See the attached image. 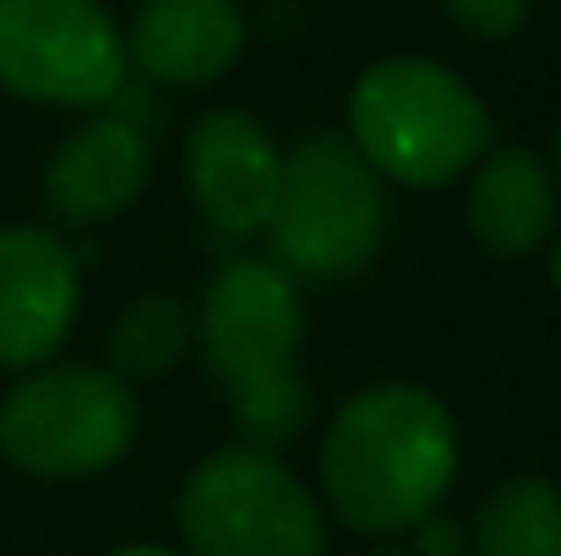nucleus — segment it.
<instances>
[{
  "label": "nucleus",
  "instance_id": "412c9836",
  "mask_svg": "<svg viewBox=\"0 0 561 556\" xmlns=\"http://www.w3.org/2000/svg\"><path fill=\"white\" fill-rule=\"evenodd\" d=\"M366 556H409V552H398V546H381V552H366Z\"/></svg>",
  "mask_w": 561,
  "mask_h": 556
},
{
  "label": "nucleus",
  "instance_id": "0eeeda50",
  "mask_svg": "<svg viewBox=\"0 0 561 556\" xmlns=\"http://www.w3.org/2000/svg\"><path fill=\"white\" fill-rule=\"evenodd\" d=\"M300 333L306 317H300L295 279L278 273L267 257H234L213 273L196 311V339L224 387L295 366Z\"/></svg>",
  "mask_w": 561,
  "mask_h": 556
},
{
  "label": "nucleus",
  "instance_id": "2eb2a0df",
  "mask_svg": "<svg viewBox=\"0 0 561 556\" xmlns=\"http://www.w3.org/2000/svg\"><path fill=\"white\" fill-rule=\"evenodd\" d=\"M224 393H229V420L240 431V447H251V453L289 447L311 420V387H306L300 366H284L256 382H234Z\"/></svg>",
  "mask_w": 561,
  "mask_h": 556
},
{
  "label": "nucleus",
  "instance_id": "423d86ee",
  "mask_svg": "<svg viewBox=\"0 0 561 556\" xmlns=\"http://www.w3.org/2000/svg\"><path fill=\"white\" fill-rule=\"evenodd\" d=\"M126 82V38L99 0H0L5 93L55 110H110Z\"/></svg>",
  "mask_w": 561,
  "mask_h": 556
},
{
  "label": "nucleus",
  "instance_id": "4468645a",
  "mask_svg": "<svg viewBox=\"0 0 561 556\" xmlns=\"http://www.w3.org/2000/svg\"><path fill=\"white\" fill-rule=\"evenodd\" d=\"M474 556H561V491L551 480H502L469 530Z\"/></svg>",
  "mask_w": 561,
  "mask_h": 556
},
{
  "label": "nucleus",
  "instance_id": "39448f33",
  "mask_svg": "<svg viewBox=\"0 0 561 556\" xmlns=\"http://www.w3.org/2000/svg\"><path fill=\"white\" fill-rule=\"evenodd\" d=\"M181 535L191 556H328L317 497L251 447H218L186 475Z\"/></svg>",
  "mask_w": 561,
  "mask_h": 556
},
{
  "label": "nucleus",
  "instance_id": "6ab92c4d",
  "mask_svg": "<svg viewBox=\"0 0 561 556\" xmlns=\"http://www.w3.org/2000/svg\"><path fill=\"white\" fill-rule=\"evenodd\" d=\"M546 170H557L551 181H561V132H557V143H551V164H546Z\"/></svg>",
  "mask_w": 561,
  "mask_h": 556
},
{
  "label": "nucleus",
  "instance_id": "dca6fc26",
  "mask_svg": "<svg viewBox=\"0 0 561 556\" xmlns=\"http://www.w3.org/2000/svg\"><path fill=\"white\" fill-rule=\"evenodd\" d=\"M447 16L469 33V38H485V44H502L513 38L524 22H529V5L535 0H442Z\"/></svg>",
  "mask_w": 561,
  "mask_h": 556
},
{
  "label": "nucleus",
  "instance_id": "ddd939ff",
  "mask_svg": "<svg viewBox=\"0 0 561 556\" xmlns=\"http://www.w3.org/2000/svg\"><path fill=\"white\" fill-rule=\"evenodd\" d=\"M196 344V311L191 300L170 295V290H153V295H137L115 311L110 333H104V361L110 376L121 382H153L164 371H175Z\"/></svg>",
  "mask_w": 561,
  "mask_h": 556
},
{
  "label": "nucleus",
  "instance_id": "f3484780",
  "mask_svg": "<svg viewBox=\"0 0 561 556\" xmlns=\"http://www.w3.org/2000/svg\"><path fill=\"white\" fill-rule=\"evenodd\" d=\"M409 535H414V552L409 556H463L469 552V530H463L453 513H442V508L425 513Z\"/></svg>",
  "mask_w": 561,
  "mask_h": 556
},
{
  "label": "nucleus",
  "instance_id": "20e7f679",
  "mask_svg": "<svg viewBox=\"0 0 561 556\" xmlns=\"http://www.w3.org/2000/svg\"><path fill=\"white\" fill-rule=\"evenodd\" d=\"M137 442V398L104 366L27 371L0 398V453L38 480H82Z\"/></svg>",
  "mask_w": 561,
  "mask_h": 556
},
{
  "label": "nucleus",
  "instance_id": "6e6552de",
  "mask_svg": "<svg viewBox=\"0 0 561 556\" xmlns=\"http://www.w3.org/2000/svg\"><path fill=\"white\" fill-rule=\"evenodd\" d=\"M284 181V148L245 110H213L186 137V191L196 213L224 235H262Z\"/></svg>",
  "mask_w": 561,
  "mask_h": 556
},
{
  "label": "nucleus",
  "instance_id": "aec40b11",
  "mask_svg": "<svg viewBox=\"0 0 561 556\" xmlns=\"http://www.w3.org/2000/svg\"><path fill=\"white\" fill-rule=\"evenodd\" d=\"M551 279H557V290H561V240L551 246Z\"/></svg>",
  "mask_w": 561,
  "mask_h": 556
},
{
  "label": "nucleus",
  "instance_id": "1a4fd4ad",
  "mask_svg": "<svg viewBox=\"0 0 561 556\" xmlns=\"http://www.w3.org/2000/svg\"><path fill=\"white\" fill-rule=\"evenodd\" d=\"M82 279L60 235L33 224L0 229V366L49 361L77 317Z\"/></svg>",
  "mask_w": 561,
  "mask_h": 556
},
{
  "label": "nucleus",
  "instance_id": "f257e3e1",
  "mask_svg": "<svg viewBox=\"0 0 561 556\" xmlns=\"http://www.w3.org/2000/svg\"><path fill=\"white\" fill-rule=\"evenodd\" d=\"M458 475V425L414 382L360 387L322 436V491L350 530L403 535L442 508Z\"/></svg>",
  "mask_w": 561,
  "mask_h": 556
},
{
  "label": "nucleus",
  "instance_id": "f03ea898",
  "mask_svg": "<svg viewBox=\"0 0 561 556\" xmlns=\"http://www.w3.org/2000/svg\"><path fill=\"white\" fill-rule=\"evenodd\" d=\"M350 143L381 181L436 191L474 170L491 148L480 93L431 55H387L350 93Z\"/></svg>",
  "mask_w": 561,
  "mask_h": 556
},
{
  "label": "nucleus",
  "instance_id": "a211bd4d",
  "mask_svg": "<svg viewBox=\"0 0 561 556\" xmlns=\"http://www.w3.org/2000/svg\"><path fill=\"white\" fill-rule=\"evenodd\" d=\"M110 556H181V552H170V546H121Z\"/></svg>",
  "mask_w": 561,
  "mask_h": 556
},
{
  "label": "nucleus",
  "instance_id": "7ed1b4c3",
  "mask_svg": "<svg viewBox=\"0 0 561 556\" xmlns=\"http://www.w3.org/2000/svg\"><path fill=\"white\" fill-rule=\"evenodd\" d=\"M273 268L289 279H350L387 240V181L350 137L317 132L284 154V181L267 218Z\"/></svg>",
  "mask_w": 561,
  "mask_h": 556
},
{
  "label": "nucleus",
  "instance_id": "9b49d317",
  "mask_svg": "<svg viewBox=\"0 0 561 556\" xmlns=\"http://www.w3.org/2000/svg\"><path fill=\"white\" fill-rule=\"evenodd\" d=\"M126 38V66L148 88H207L245 49L234 0H142Z\"/></svg>",
  "mask_w": 561,
  "mask_h": 556
},
{
  "label": "nucleus",
  "instance_id": "9d476101",
  "mask_svg": "<svg viewBox=\"0 0 561 556\" xmlns=\"http://www.w3.org/2000/svg\"><path fill=\"white\" fill-rule=\"evenodd\" d=\"M148 170H153V137L121 121L115 110H99L55 148L44 170V202L55 224L88 229L126 213L148 185Z\"/></svg>",
  "mask_w": 561,
  "mask_h": 556
},
{
  "label": "nucleus",
  "instance_id": "f8f14e48",
  "mask_svg": "<svg viewBox=\"0 0 561 556\" xmlns=\"http://www.w3.org/2000/svg\"><path fill=\"white\" fill-rule=\"evenodd\" d=\"M463 224H469L474 246L502 257V262L535 257L557 229V181H551L546 159L529 148L485 154L474 164V181H469Z\"/></svg>",
  "mask_w": 561,
  "mask_h": 556
}]
</instances>
